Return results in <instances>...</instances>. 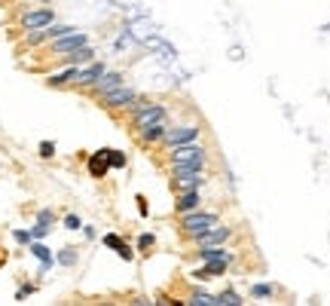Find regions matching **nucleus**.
<instances>
[{
    "label": "nucleus",
    "mask_w": 330,
    "mask_h": 306,
    "mask_svg": "<svg viewBox=\"0 0 330 306\" xmlns=\"http://www.w3.org/2000/svg\"><path fill=\"white\" fill-rule=\"evenodd\" d=\"M79 46H86V34H77V31H71V34H64V37L55 40V52H64V55L79 49Z\"/></svg>",
    "instance_id": "nucleus-6"
},
{
    "label": "nucleus",
    "mask_w": 330,
    "mask_h": 306,
    "mask_svg": "<svg viewBox=\"0 0 330 306\" xmlns=\"http://www.w3.org/2000/svg\"><path fill=\"white\" fill-rule=\"evenodd\" d=\"M193 306H217V297H208V294H196V297L190 300Z\"/></svg>",
    "instance_id": "nucleus-23"
},
{
    "label": "nucleus",
    "mask_w": 330,
    "mask_h": 306,
    "mask_svg": "<svg viewBox=\"0 0 330 306\" xmlns=\"http://www.w3.org/2000/svg\"><path fill=\"white\" fill-rule=\"evenodd\" d=\"M269 294H272L269 285H254V297H269Z\"/></svg>",
    "instance_id": "nucleus-28"
},
{
    "label": "nucleus",
    "mask_w": 330,
    "mask_h": 306,
    "mask_svg": "<svg viewBox=\"0 0 330 306\" xmlns=\"http://www.w3.org/2000/svg\"><path fill=\"white\" fill-rule=\"evenodd\" d=\"M92 49H89V46H79V49H74V52H67V61H89V59H92Z\"/></svg>",
    "instance_id": "nucleus-19"
},
{
    "label": "nucleus",
    "mask_w": 330,
    "mask_h": 306,
    "mask_svg": "<svg viewBox=\"0 0 330 306\" xmlns=\"http://www.w3.org/2000/svg\"><path fill=\"white\" fill-rule=\"evenodd\" d=\"M242 300H238V294L235 291H226V294H220L217 297V306H238Z\"/></svg>",
    "instance_id": "nucleus-21"
},
{
    "label": "nucleus",
    "mask_w": 330,
    "mask_h": 306,
    "mask_svg": "<svg viewBox=\"0 0 330 306\" xmlns=\"http://www.w3.org/2000/svg\"><path fill=\"white\" fill-rule=\"evenodd\" d=\"M104 245H107V248H116L122 260H132V248H129L126 242H122L116 233H107V236H104Z\"/></svg>",
    "instance_id": "nucleus-12"
},
{
    "label": "nucleus",
    "mask_w": 330,
    "mask_h": 306,
    "mask_svg": "<svg viewBox=\"0 0 330 306\" xmlns=\"http://www.w3.org/2000/svg\"><path fill=\"white\" fill-rule=\"evenodd\" d=\"M74 77H77V71H74V67H67L64 74H55L49 83H52V86H61V83H67V80H74Z\"/></svg>",
    "instance_id": "nucleus-22"
},
{
    "label": "nucleus",
    "mask_w": 330,
    "mask_h": 306,
    "mask_svg": "<svg viewBox=\"0 0 330 306\" xmlns=\"http://www.w3.org/2000/svg\"><path fill=\"white\" fill-rule=\"evenodd\" d=\"M153 245V236H141V248H150Z\"/></svg>",
    "instance_id": "nucleus-30"
},
{
    "label": "nucleus",
    "mask_w": 330,
    "mask_h": 306,
    "mask_svg": "<svg viewBox=\"0 0 330 306\" xmlns=\"http://www.w3.org/2000/svg\"><path fill=\"white\" fill-rule=\"evenodd\" d=\"M119 83H122V77H119L116 71H104V74H101L98 80H95V89H98L101 95H104V92H110V89H116Z\"/></svg>",
    "instance_id": "nucleus-10"
},
{
    "label": "nucleus",
    "mask_w": 330,
    "mask_h": 306,
    "mask_svg": "<svg viewBox=\"0 0 330 306\" xmlns=\"http://www.w3.org/2000/svg\"><path fill=\"white\" fill-rule=\"evenodd\" d=\"M40 156H43V160L55 156V144H52V141H43V144H40Z\"/></svg>",
    "instance_id": "nucleus-26"
},
{
    "label": "nucleus",
    "mask_w": 330,
    "mask_h": 306,
    "mask_svg": "<svg viewBox=\"0 0 330 306\" xmlns=\"http://www.w3.org/2000/svg\"><path fill=\"white\" fill-rule=\"evenodd\" d=\"M49 233V224H43V221H37V226L31 230V239H43V236Z\"/></svg>",
    "instance_id": "nucleus-25"
},
{
    "label": "nucleus",
    "mask_w": 330,
    "mask_h": 306,
    "mask_svg": "<svg viewBox=\"0 0 330 306\" xmlns=\"http://www.w3.org/2000/svg\"><path fill=\"white\" fill-rule=\"evenodd\" d=\"M172 163L175 165H187V168H202V163H205V153H202V147H196V144H177L175 150H172Z\"/></svg>",
    "instance_id": "nucleus-1"
},
{
    "label": "nucleus",
    "mask_w": 330,
    "mask_h": 306,
    "mask_svg": "<svg viewBox=\"0 0 330 306\" xmlns=\"http://www.w3.org/2000/svg\"><path fill=\"white\" fill-rule=\"evenodd\" d=\"M101 74H104V67H101V64H92V67H86V71H77L74 80H77V83H83V86H89V83H95Z\"/></svg>",
    "instance_id": "nucleus-14"
},
{
    "label": "nucleus",
    "mask_w": 330,
    "mask_h": 306,
    "mask_svg": "<svg viewBox=\"0 0 330 306\" xmlns=\"http://www.w3.org/2000/svg\"><path fill=\"white\" fill-rule=\"evenodd\" d=\"M21 25H25L28 31H37V28L52 25V9H37V13H28L25 19H21Z\"/></svg>",
    "instance_id": "nucleus-7"
},
{
    "label": "nucleus",
    "mask_w": 330,
    "mask_h": 306,
    "mask_svg": "<svg viewBox=\"0 0 330 306\" xmlns=\"http://www.w3.org/2000/svg\"><path fill=\"white\" fill-rule=\"evenodd\" d=\"M202 260H230V254L223 251V248H217V245H202Z\"/></svg>",
    "instance_id": "nucleus-17"
},
{
    "label": "nucleus",
    "mask_w": 330,
    "mask_h": 306,
    "mask_svg": "<svg viewBox=\"0 0 330 306\" xmlns=\"http://www.w3.org/2000/svg\"><path fill=\"white\" fill-rule=\"evenodd\" d=\"M64 226H67V230H79V218H77V214H67V218H64Z\"/></svg>",
    "instance_id": "nucleus-27"
},
{
    "label": "nucleus",
    "mask_w": 330,
    "mask_h": 306,
    "mask_svg": "<svg viewBox=\"0 0 330 306\" xmlns=\"http://www.w3.org/2000/svg\"><path fill=\"white\" fill-rule=\"evenodd\" d=\"M107 168H110V163H107L104 150H101V153H95L92 160H89V172H92L95 178H104V175H107Z\"/></svg>",
    "instance_id": "nucleus-13"
},
{
    "label": "nucleus",
    "mask_w": 330,
    "mask_h": 306,
    "mask_svg": "<svg viewBox=\"0 0 330 306\" xmlns=\"http://www.w3.org/2000/svg\"><path fill=\"white\" fill-rule=\"evenodd\" d=\"M141 132H144V141H165V120H159V122H153V126H147Z\"/></svg>",
    "instance_id": "nucleus-15"
},
{
    "label": "nucleus",
    "mask_w": 330,
    "mask_h": 306,
    "mask_svg": "<svg viewBox=\"0 0 330 306\" xmlns=\"http://www.w3.org/2000/svg\"><path fill=\"white\" fill-rule=\"evenodd\" d=\"M16 239H19V242H31V233H25V230H19V233H16Z\"/></svg>",
    "instance_id": "nucleus-29"
},
{
    "label": "nucleus",
    "mask_w": 330,
    "mask_h": 306,
    "mask_svg": "<svg viewBox=\"0 0 330 306\" xmlns=\"http://www.w3.org/2000/svg\"><path fill=\"white\" fill-rule=\"evenodd\" d=\"M217 224V218H214L211 211H187V218H184V230L187 233H202V230H208V226Z\"/></svg>",
    "instance_id": "nucleus-2"
},
{
    "label": "nucleus",
    "mask_w": 330,
    "mask_h": 306,
    "mask_svg": "<svg viewBox=\"0 0 330 306\" xmlns=\"http://www.w3.org/2000/svg\"><path fill=\"white\" fill-rule=\"evenodd\" d=\"M159 120H165L162 104H144V107H138V117H135L138 129H147V126H153V122H159Z\"/></svg>",
    "instance_id": "nucleus-3"
},
{
    "label": "nucleus",
    "mask_w": 330,
    "mask_h": 306,
    "mask_svg": "<svg viewBox=\"0 0 330 306\" xmlns=\"http://www.w3.org/2000/svg\"><path fill=\"white\" fill-rule=\"evenodd\" d=\"M199 168H187V165H175V184L180 190H196L199 187Z\"/></svg>",
    "instance_id": "nucleus-4"
},
{
    "label": "nucleus",
    "mask_w": 330,
    "mask_h": 306,
    "mask_svg": "<svg viewBox=\"0 0 330 306\" xmlns=\"http://www.w3.org/2000/svg\"><path fill=\"white\" fill-rule=\"evenodd\" d=\"M104 156H107V163H110L113 168H122V165H126V156H122L119 150H104Z\"/></svg>",
    "instance_id": "nucleus-20"
},
{
    "label": "nucleus",
    "mask_w": 330,
    "mask_h": 306,
    "mask_svg": "<svg viewBox=\"0 0 330 306\" xmlns=\"http://www.w3.org/2000/svg\"><path fill=\"white\" fill-rule=\"evenodd\" d=\"M196 135H199L196 126H180V129H175V132H165V141L177 147V144H190V141H196Z\"/></svg>",
    "instance_id": "nucleus-9"
},
{
    "label": "nucleus",
    "mask_w": 330,
    "mask_h": 306,
    "mask_svg": "<svg viewBox=\"0 0 330 306\" xmlns=\"http://www.w3.org/2000/svg\"><path fill=\"white\" fill-rule=\"evenodd\" d=\"M196 236V242L199 245H220L223 239H230V230H226V226H208V230H202V233H193Z\"/></svg>",
    "instance_id": "nucleus-5"
},
{
    "label": "nucleus",
    "mask_w": 330,
    "mask_h": 306,
    "mask_svg": "<svg viewBox=\"0 0 330 306\" xmlns=\"http://www.w3.org/2000/svg\"><path fill=\"white\" fill-rule=\"evenodd\" d=\"M196 205H199V196H196V190H184V196L177 199V211H196Z\"/></svg>",
    "instance_id": "nucleus-16"
},
{
    "label": "nucleus",
    "mask_w": 330,
    "mask_h": 306,
    "mask_svg": "<svg viewBox=\"0 0 330 306\" xmlns=\"http://www.w3.org/2000/svg\"><path fill=\"white\" fill-rule=\"evenodd\" d=\"M58 264H64V266H71V264H77V254H74V248H64V251L58 254Z\"/></svg>",
    "instance_id": "nucleus-24"
},
{
    "label": "nucleus",
    "mask_w": 330,
    "mask_h": 306,
    "mask_svg": "<svg viewBox=\"0 0 330 306\" xmlns=\"http://www.w3.org/2000/svg\"><path fill=\"white\" fill-rule=\"evenodd\" d=\"M132 101H135L132 89L116 86V89H110V92H104V104H110V107H122V104H132Z\"/></svg>",
    "instance_id": "nucleus-8"
},
{
    "label": "nucleus",
    "mask_w": 330,
    "mask_h": 306,
    "mask_svg": "<svg viewBox=\"0 0 330 306\" xmlns=\"http://www.w3.org/2000/svg\"><path fill=\"white\" fill-rule=\"evenodd\" d=\"M223 269H226V260H205V269H199V273H196V279H214V276H220L223 273Z\"/></svg>",
    "instance_id": "nucleus-11"
},
{
    "label": "nucleus",
    "mask_w": 330,
    "mask_h": 306,
    "mask_svg": "<svg viewBox=\"0 0 330 306\" xmlns=\"http://www.w3.org/2000/svg\"><path fill=\"white\" fill-rule=\"evenodd\" d=\"M31 254H34V257H40V260H43V266H49V264H52L49 248H46V245H40V242H34V245H31Z\"/></svg>",
    "instance_id": "nucleus-18"
}]
</instances>
